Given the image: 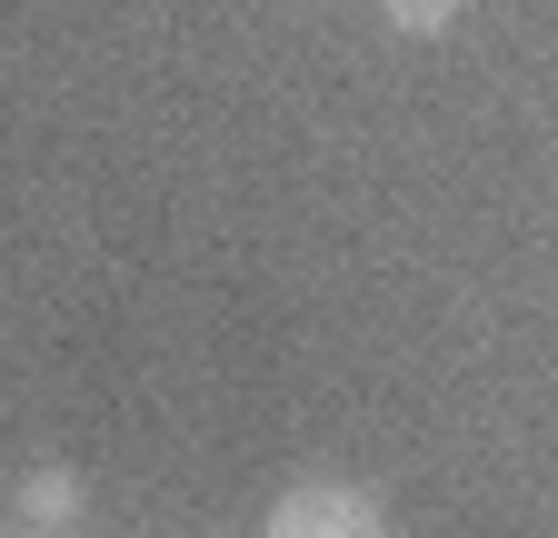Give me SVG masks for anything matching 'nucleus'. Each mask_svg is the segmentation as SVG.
Here are the masks:
<instances>
[{
  "label": "nucleus",
  "instance_id": "3",
  "mask_svg": "<svg viewBox=\"0 0 558 538\" xmlns=\"http://www.w3.org/2000/svg\"><path fill=\"white\" fill-rule=\"evenodd\" d=\"M459 11H469V0H379V21H389L399 40H449Z\"/></svg>",
  "mask_w": 558,
  "mask_h": 538
},
{
  "label": "nucleus",
  "instance_id": "2",
  "mask_svg": "<svg viewBox=\"0 0 558 538\" xmlns=\"http://www.w3.org/2000/svg\"><path fill=\"white\" fill-rule=\"evenodd\" d=\"M11 518L31 528V538H81L90 528V479L70 458H31L21 479H11Z\"/></svg>",
  "mask_w": 558,
  "mask_h": 538
},
{
  "label": "nucleus",
  "instance_id": "1",
  "mask_svg": "<svg viewBox=\"0 0 558 538\" xmlns=\"http://www.w3.org/2000/svg\"><path fill=\"white\" fill-rule=\"evenodd\" d=\"M259 538H389V509L360 479H300V489L269 499Z\"/></svg>",
  "mask_w": 558,
  "mask_h": 538
},
{
  "label": "nucleus",
  "instance_id": "4",
  "mask_svg": "<svg viewBox=\"0 0 558 538\" xmlns=\"http://www.w3.org/2000/svg\"><path fill=\"white\" fill-rule=\"evenodd\" d=\"M0 538H31V528H21V518H11V509H0Z\"/></svg>",
  "mask_w": 558,
  "mask_h": 538
}]
</instances>
